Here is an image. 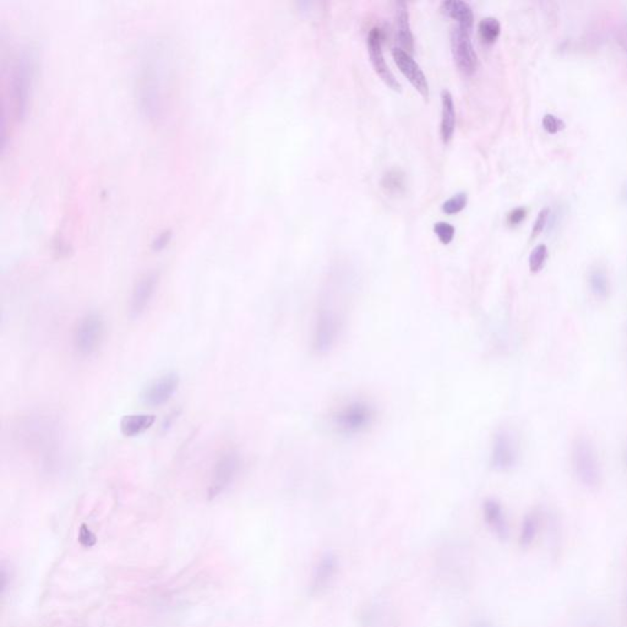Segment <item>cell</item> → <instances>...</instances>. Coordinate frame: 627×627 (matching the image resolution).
Instances as JSON below:
<instances>
[{"label": "cell", "mask_w": 627, "mask_h": 627, "mask_svg": "<svg viewBox=\"0 0 627 627\" xmlns=\"http://www.w3.org/2000/svg\"><path fill=\"white\" fill-rule=\"evenodd\" d=\"M572 465L580 482L588 487L597 488L602 479V469L593 445L586 438H578L572 447Z\"/></svg>", "instance_id": "obj_1"}, {"label": "cell", "mask_w": 627, "mask_h": 627, "mask_svg": "<svg viewBox=\"0 0 627 627\" xmlns=\"http://www.w3.org/2000/svg\"><path fill=\"white\" fill-rule=\"evenodd\" d=\"M342 322L343 319L332 308H320L312 334V348L317 354H326L337 343Z\"/></svg>", "instance_id": "obj_2"}, {"label": "cell", "mask_w": 627, "mask_h": 627, "mask_svg": "<svg viewBox=\"0 0 627 627\" xmlns=\"http://www.w3.org/2000/svg\"><path fill=\"white\" fill-rule=\"evenodd\" d=\"M375 410L364 401H354L344 405L333 416V424L343 434H359L372 425Z\"/></svg>", "instance_id": "obj_3"}, {"label": "cell", "mask_w": 627, "mask_h": 627, "mask_svg": "<svg viewBox=\"0 0 627 627\" xmlns=\"http://www.w3.org/2000/svg\"><path fill=\"white\" fill-rule=\"evenodd\" d=\"M34 54L30 50H23L17 58L14 76H12V91L14 105L17 119H23L28 113V91L34 78Z\"/></svg>", "instance_id": "obj_4"}, {"label": "cell", "mask_w": 627, "mask_h": 627, "mask_svg": "<svg viewBox=\"0 0 627 627\" xmlns=\"http://www.w3.org/2000/svg\"><path fill=\"white\" fill-rule=\"evenodd\" d=\"M105 334L103 317L97 312H89L83 317L74 333V347L78 354L89 357L100 348Z\"/></svg>", "instance_id": "obj_5"}, {"label": "cell", "mask_w": 627, "mask_h": 627, "mask_svg": "<svg viewBox=\"0 0 627 627\" xmlns=\"http://www.w3.org/2000/svg\"><path fill=\"white\" fill-rule=\"evenodd\" d=\"M240 468V458L235 451H227L217 460L212 471L211 482L209 487V499L217 498L233 483Z\"/></svg>", "instance_id": "obj_6"}, {"label": "cell", "mask_w": 627, "mask_h": 627, "mask_svg": "<svg viewBox=\"0 0 627 627\" xmlns=\"http://www.w3.org/2000/svg\"><path fill=\"white\" fill-rule=\"evenodd\" d=\"M471 31L457 26L451 32V45L456 64L458 69L466 75L476 72L478 56L471 41Z\"/></svg>", "instance_id": "obj_7"}, {"label": "cell", "mask_w": 627, "mask_h": 627, "mask_svg": "<svg viewBox=\"0 0 627 627\" xmlns=\"http://www.w3.org/2000/svg\"><path fill=\"white\" fill-rule=\"evenodd\" d=\"M339 556L334 553L326 551L323 555L320 556L311 573L309 583L310 597H320L325 593L331 587L336 575L339 573Z\"/></svg>", "instance_id": "obj_8"}, {"label": "cell", "mask_w": 627, "mask_h": 627, "mask_svg": "<svg viewBox=\"0 0 627 627\" xmlns=\"http://www.w3.org/2000/svg\"><path fill=\"white\" fill-rule=\"evenodd\" d=\"M518 460V445L513 434L509 430H500L495 435L491 465L496 471L507 472L516 466Z\"/></svg>", "instance_id": "obj_9"}, {"label": "cell", "mask_w": 627, "mask_h": 627, "mask_svg": "<svg viewBox=\"0 0 627 627\" xmlns=\"http://www.w3.org/2000/svg\"><path fill=\"white\" fill-rule=\"evenodd\" d=\"M381 42H383L381 30L379 28H372L368 34V52H369L372 67L375 69V72H378L379 76L383 78L391 89H394V91H401L402 85L394 76V72L390 70L389 65L385 61Z\"/></svg>", "instance_id": "obj_10"}, {"label": "cell", "mask_w": 627, "mask_h": 627, "mask_svg": "<svg viewBox=\"0 0 627 627\" xmlns=\"http://www.w3.org/2000/svg\"><path fill=\"white\" fill-rule=\"evenodd\" d=\"M179 383H180V379L176 372L164 374L161 378L151 381L145 387L141 394V400L145 405H151V407H160V405H164L172 398L173 394H176V391L179 387Z\"/></svg>", "instance_id": "obj_11"}, {"label": "cell", "mask_w": 627, "mask_h": 627, "mask_svg": "<svg viewBox=\"0 0 627 627\" xmlns=\"http://www.w3.org/2000/svg\"><path fill=\"white\" fill-rule=\"evenodd\" d=\"M392 56H394L397 67H400L401 72L405 74V78H408L412 85L419 91V94L427 100L429 98V83H427V76L423 72L422 67H419V64L412 58L411 54L407 50L398 48V47L394 48Z\"/></svg>", "instance_id": "obj_12"}, {"label": "cell", "mask_w": 627, "mask_h": 627, "mask_svg": "<svg viewBox=\"0 0 627 627\" xmlns=\"http://www.w3.org/2000/svg\"><path fill=\"white\" fill-rule=\"evenodd\" d=\"M158 284V273H146L140 278L134 287L131 300H130V317L133 319L139 317L146 308L150 304L152 297L155 295L156 287Z\"/></svg>", "instance_id": "obj_13"}, {"label": "cell", "mask_w": 627, "mask_h": 627, "mask_svg": "<svg viewBox=\"0 0 627 627\" xmlns=\"http://www.w3.org/2000/svg\"><path fill=\"white\" fill-rule=\"evenodd\" d=\"M484 521L501 540L509 538L510 529L506 520L505 512L498 500L488 499L483 504Z\"/></svg>", "instance_id": "obj_14"}, {"label": "cell", "mask_w": 627, "mask_h": 627, "mask_svg": "<svg viewBox=\"0 0 627 627\" xmlns=\"http://www.w3.org/2000/svg\"><path fill=\"white\" fill-rule=\"evenodd\" d=\"M441 105H443V111H441V138L444 142H449L456 128V108L454 97L449 89H443L441 91Z\"/></svg>", "instance_id": "obj_15"}, {"label": "cell", "mask_w": 627, "mask_h": 627, "mask_svg": "<svg viewBox=\"0 0 627 627\" xmlns=\"http://www.w3.org/2000/svg\"><path fill=\"white\" fill-rule=\"evenodd\" d=\"M441 12L458 21V26L471 31L474 23V15L471 6L463 0H446L441 3Z\"/></svg>", "instance_id": "obj_16"}, {"label": "cell", "mask_w": 627, "mask_h": 627, "mask_svg": "<svg viewBox=\"0 0 627 627\" xmlns=\"http://www.w3.org/2000/svg\"><path fill=\"white\" fill-rule=\"evenodd\" d=\"M396 28L398 34L401 45L403 48L411 54L414 48V39L411 31V23H410V12H408V6L405 1H398L396 4Z\"/></svg>", "instance_id": "obj_17"}, {"label": "cell", "mask_w": 627, "mask_h": 627, "mask_svg": "<svg viewBox=\"0 0 627 627\" xmlns=\"http://www.w3.org/2000/svg\"><path fill=\"white\" fill-rule=\"evenodd\" d=\"M156 422L153 414H131L123 416L120 421V432L128 438L138 436L149 430Z\"/></svg>", "instance_id": "obj_18"}, {"label": "cell", "mask_w": 627, "mask_h": 627, "mask_svg": "<svg viewBox=\"0 0 627 627\" xmlns=\"http://www.w3.org/2000/svg\"><path fill=\"white\" fill-rule=\"evenodd\" d=\"M589 287L593 292V295L598 298L605 299L608 298L609 292H610V284H609V278L606 276L604 270L602 268H594L589 273L588 277Z\"/></svg>", "instance_id": "obj_19"}, {"label": "cell", "mask_w": 627, "mask_h": 627, "mask_svg": "<svg viewBox=\"0 0 627 627\" xmlns=\"http://www.w3.org/2000/svg\"><path fill=\"white\" fill-rule=\"evenodd\" d=\"M539 518L537 513L531 512L524 517L522 523L521 535H520V545L523 549L532 545L534 539L538 534Z\"/></svg>", "instance_id": "obj_20"}, {"label": "cell", "mask_w": 627, "mask_h": 627, "mask_svg": "<svg viewBox=\"0 0 627 627\" xmlns=\"http://www.w3.org/2000/svg\"><path fill=\"white\" fill-rule=\"evenodd\" d=\"M500 30H501V26L496 17H484L478 25L479 34L487 43H493L495 39L499 37Z\"/></svg>", "instance_id": "obj_21"}, {"label": "cell", "mask_w": 627, "mask_h": 627, "mask_svg": "<svg viewBox=\"0 0 627 627\" xmlns=\"http://www.w3.org/2000/svg\"><path fill=\"white\" fill-rule=\"evenodd\" d=\"M548 259V248L545 244H539L532 250L531 256H529V268L532 273H539L543 266L545 261Z\"/></svg>", "instance_id": "obj_22"}, {"label": "cell", "mask_w": 627, "mask_h": 627, "mask_svg": "<svg viewBox=\"0 0 627 627\" xmlns=\"http://www.w3.org/2000/svg\"><path fill=\"white\" fill-rule=\"evenodd\" d=\"M467 202H468V195L466 193H463V191L457 193L454 196H451L450 199L445 201L444 204H443V211L449 213V215L457 213V212H460L465 209Z\"/></svg>", "instance_id": "obj_23"}, {"label": "cell", "mask_w": 627, "mask_h": 627, "mask_svg": "<svg viewBox=\"0 0 627 627\" xmlns=\"http://www.w3.org/2000/svg\"><path fill=\"white\" fill-rule=\"evenodd\" d=\"M434 232L436 233L438 239L441 240V243L449 244V243L452 242L454 235H455V227L451 223L440 221V222L434 224Z\"/></svg>", "instance_id": "obj_24"}, {"label": "cell", "mask_w": 627, "mask_h": 627, "mask_svg": "<svg viewBox=\"0 0 627 627\" xmlns=\"http://www.w3.org/2000/svg\"><path fill=\"white\" fill-rule=\"evenodd\" d=\"M543 127H544L549 133H557L562 129L565 128V123L561 120L560 118L556 117L554 114H545L543 118Z\"/></svg>", "instance_id": "obj_25"}, {"label": "cell", "mask_w": 627, "mask_h": 627, "mask_svg": "<svg viewBox=\"0 0 627 627\" xmlns=\"http://www.w3.org/2000/svg\"><path fill=\"white\" fill-rule=\"evenodd\" d=\"M550 210L548 207L543 209L542 211L539 212L538 216L535 218V222L533 224L532 229V238H535L537 235L543 232L545 226H546V221L549 218Z\"/></svg>", "instance_id": "obj_26"}, {"label": "cell", "mask_w": 627, "mask_h": 627, "mask_svg": "<svg viewBox=\"0 0 627 627\" xmlns=\"http://www.w3.org/2000/svg\"><path fill=\"white\" fill-rule=\"evenodd\" d=\"M171 239H172V232L171 231H163L152 242V249H153V251H162L166 248L167 245L169 244Z\"/></svg>", "instance_id": "obj_27"}, {"label": "cell", "mask_w": 627, "mask_h": 627, "mask_svg": "<svg viewBox=\"0 0 627 627\" xmlns=\"http://www.w3.org/2000/svg\"><path fill=\"white\" fill-rule=\"evenodd\" d=\"M78 540L81 544L89 548L96 544V535L89 531V528L86 524H83L78 532Z\"/></svg>", "instance_id": "obj_28"}, {"label": "cell", "mask_w": 627, "mask_h": 627, "mask_svg": "<svg viewBox=\"0 0 627 627\" xmlns=\"http://www.w3.org/2000/svg\"><path fill=\"white\" fill-rule=\"evenodd\" d=\"M526 215H527V210L524 207H516L507 215V223L511 226H517L518 223H521L524 220Z\"/></svg>", "instance_id": "obj_29"}, {"label": "cell", "mask_w": 627, "mask_h": 627, "mask_svg": "<svg viewBox=\"0 0 627 627\" xmlns=\"http://www.w3.org/2000/svg\"><path fill=\"white\" fill-rule=\"evenodd\" d=\"M471 627H493L490 622L487 621V620H477V621L473 622V625Z\"/></svg>", "instance_id": "obj_30"}, {"label": "cell", "mask_w": 627, "mask_h": 627, "mask_svg": "<svg viewBox=\"0 0 627 627\" xmlns=\"http://www.w3.org/2000/svg\"><path fill=\"white\" fill-rule=\"evenodd\" d=\"M622 198L627 201V184L624 187V189H622Z\"/></svg>", "instance_id": "obj_31"}, {"label": "cell", "mask_w": 627, "mask_h": 627, "mask_svg": "<svg viewBox=\"0 0 627 627\" xmlns=\"http://www.w3.org/2000/svg\"><path fill=\"white\" fill-rule=\"evenodd\" d=\"M626 465H627V454H626Z\"/></svg>", "instance_id": "obj_32"}]
</instances>
